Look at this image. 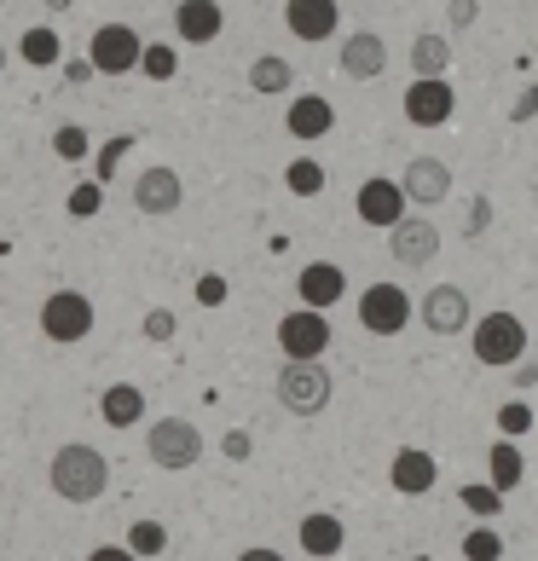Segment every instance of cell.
Listing matches in <instances>:
<instances>
[{
    "mask_svg": "<svg viewBox=\"0 0 538 561\" xmlns=\"http://www.w3.org/2000/svg\"><path fill=\"white\" fill-rule=\"evenodd\" d=\"M47 486L65 497V504H99L111 486V457L105 451H93V446H58L53 451V463H47Z\"/></svg>",
    "mask_w": 538,
    "mask_h": 561,
    "instance_id": "obj_1",
    "label": "cell"
},
{
    "mask_svg": "<svg viewBox=\"0 0 538 561\" xmlns=\"http://www.w3.org/2000/svg\"><path fill=\"white\" fill-rule=\"evenodd\" d=\"M273 393H278V405L289 411V417H319V411L330 405V393H336V382H330L324 359H284Z\"/></svg>",
    "mask_w": 538,
    "mask_h": 561,
    "instance_id": "obj_2",
    "label": "cell"
},
{
    "mask_svg": "<svg viewBox=\"0 0 538 561\" xmlns=\"http://www.w3.org/2000/svg\"><path fill=\"white\" fill-rule=\"evenodd\" d=\"M93 301L81 296V289H53L47 301H41V336L58 342V347H76V342H88L93 336Z\"/></svg>",
    "mask_w": 538,
    "mask_h": 561,
    "instance_id": "obj_3",
    "label": "cell"
},
{
    "mask_svg": "<svg viewBox=\"0 0 538 561\" xmlns=\"http://www.w3.org/2000/svg\"><path fill=\"white\" fill-rule=\"evenodd\" d=\"M145 457H151L157 469H169V474L192 469L197 457H203V434H197V423H185V417H157L151 428H145Z\"/></svg>",
    "mask_w": 538,
    "mask_h": 561,
    "instance_id": "obj_4",
    "label": "cell"
},
{
    "mask_svg": "<svg viewBox=\"0 0 538 561\" xmlns=\"http://www.w3.org/2000/svg\"><path fill=\"white\" fill-rule=\"evenodd\" d=\"M139 53H145V41H139L134 24H99V30L88 35V70H99V76H128V70H139Z\"/></svg>",
    "mask_w": 538,
    "mask_h": 561,
    "instance_id": "obj_5",
    "label": "cell"
},
{
    "mask_svg": "<svg viewBox=\"0 0 538 561\" xmlns=\"http://www.w3.org/2000/svg\"><path fill=\"white\" fill-rule=\"evenodd\" d=\"M522 353H527V324L515 313H487L481 324H474V359H481V365L510 370Z\"/></svg>",
    "mask_w": 538,
    "mask_h": 561,
    "instance_id": "obj_6",
    "label": "cell"
},
{
    "mask_svg": "<svg viewBox=\"0 0 538 561\" xmlns=\"http://www.w3.org/2000/svg\"><path fill=\"white\" fill-rule=\"evenodd\" d=\"M359 324L370 330V336H400V330L411 324V296L400 284H370L359 296Z\"/></svg>",
    "mask_w": 538,
    "mask_h": 561,
    "instance_id": "obj_7",
    "label": "cell"
},
{
    "mask_svg": "<svg viewBox=\"0 0 538 561\" xmlns=\"http://www.w3.org/2000/svg\"><path fill=\"white\" fill-rule=\"evenodd\" d=\"M451 111H458V93H451V81L446 76H417L405 88V122L411 128H446Z\"/></svg>",
    "mask_w": 538,
    "mask_h": 561,
    "instance_id": "obj_8",
    "label": "cell"
},
{
    "mask_svg": "<svg viewBox=\"0 0 538 561\" xmlns=\"http://www.w3.org/2000/svg\"><path fill=\"white\" fill-rule=\"evenodd\" d=\"M278 347H284V359H324V347H330V319L313 313V307H301V313H284V319H278Z\"/></svg>",
    "mask_w": 538,
    "mask_h": 561,
    "instance_id": "obj_9",
    "label": "cell"
},
{
    "mask_svg": "<svg viewBox=\"0 0 538 561\" xmlns=\"http://www.w3.org/2000/svg\"><path fill=\"white\" fill-rule=\"evenodd\" d=\"M388 255H394L400 266H434V255H440V226L434 220H394L388 226Z\"/></svg>",
    "mask_w": 538,
    "mask_h": 561,
    "instance_id": "obj_10",
    "label": "cell"
},
{
    "mask_svg": "<svg viewBox=\"0 0 538 561\" xmlns=\"http://www.w3.org/2000/svg\"><path fill=\"white\" fill-rule=\"evenodd\" d=\"M400 192H405V203H417V209H434V203L451 197V169L440 157H411L405 174H400Z\"/></svg>",
    "mask_w": 538,
    "mask_h": 561,
    "instance_id": "obj_11",
    "label": "cell"
},
{
    "mask_svg": "<svg viewBox=\"0 0 538 561\" xmlns=\"http://www.w3.org/2000/svg\"><path fill=\"white\" fill-rule=\"evenodd\" d=\"M180 203H185V185H180L174 169H162V162H157V169H145V174L134 180V209H139V215L169 220Z\"/></svg>",
    "mask_w": 538,
    "mask_h": 561,
    "instance_id": "obj_12",
    "label": "cell"
},
{
    "mask_svg": "<svg viewBox=\"0 0 538 561\" xmlns=\"http://www.w3.org/2000/svg\"><path fill=\"white\" fill-rule=\"evenodd\" d=\"M296 296H301V307H313V313H330V307L347 296V273L336 261H307L296 273Z\"/></svg>",
    "mask_w": 538,
    "mask_h": 561,
    "instance_id": "obj_13",
    "label": "cell"
},
{
    "mask_svg": "<svg viewBox=\"0 0 538 561\" xmlns=\"http://www.w3.org/2000/svg\"><path fill=\"white\" fill-rule=\"evenodd\" d=\"M417 319L434 330V336H458V330H469V296L458 284H434L423 307H417Z\"/></svg>",
    "mask_w": 538,
    "mask_h": 561,
    "instance_id": "obj_14",
    "label": "cell"
},
{
    "mask_svg": "<svg viewBox=\"0 0 538 561\" xmlns=\"http://www.w3.org/2000/svg\"><path fill=\"white\" fill-rule=\"evenodd\" d=\"M434 481H440V463L423 451V446H400L394 463H388V486H394L400 497H423L434 492Z\"/></svg>",
    "mask_w": 538,
    "mask_h": 561,
    "instance_id": "obj_15",
    "label": "cell"
},
{
    "mask_svg": "<svg viewBox=\"0 0 538 561\" xmlns=\"http://www.w3.org/2000/svg\"><path fill=\"white\" fill-rule=\"evenodd\" d=\"M284 24L296 41H330L342 24V7L336 0H284Z\"/></svg>",
    "mask_w": 538,
    "mask_h": 561,
    "instance_id": "obj_16",
    "label": "cell"
},
{
    "mask_svg": "<svg viewBox=\"0 0 538 561\" xmlns=\"http://www.w3.org/2000/svg\"><path fill=\"white\" fill-rule=\"evenodd\" d=\"M354 209H359V220L365 226H394V220H405V192H400V180H365L359 185V197H354Z\"/></svg>",
    "mask_w": 538,
    "mask_h": 561,
    "instance_id": "obj_17",
    "label": "cell"
},
{
    "mask_svg": "<svg viewBox=\"0 0 538 561\" xmlns=\"http://www.w3.org/2000/svg\"><path fill=\"white\" fill-rule=\"evenodd\" d=\"M220 30H226L220 0H180L174 7V35L185 47H209V41H220Z\"/></svg>",
    "mask_w": 538,
    "mask_h": 561,
    "instance_id": "obj_18",
    "label": "cell"
},
{
    "mask_svg": "<svg viewBox=\"0 0 538 561\" xmlns=\"http://www.w3.org/2000/svg\"><path fill=\"white\" fill-rule=\"evenodd\" d=\"M382 70H388V41L382 35L359 30V35L342 41V76L347 81H377Z\"/></svg>",
    "mask_w": 538,
    "mask_h": 561,
    "instance_id": "obj_19",
    "label": "cell"
},
{
    "mask_svg": "<svg viewBox=\"0 0 538 561\" xmlns=\"http://www.w3.org/2000/svg\"><path fill=\"white\" fill-rule=\"evenodd\" d=\"M296 545L313 556V561H330V556H342V545H347V527H342V515H330V510H313L301 522V533H296Z\"/></svg>",
    "mask_w": 538,
    "mask_h": 561,
    "instance_id": "obj_20",
    "label": "cell"
},
{
    "mask_svg": "<svg viewBox=\"0 0 538 561\" xmlns=\"http://www.w3.org/2000/svg\"><path fill=\"white\" fill-rule=\"evenodd\" d=\"M284 128L296 134V139H324L330 128H336V111H330L324 93H301V99H289Z\"/></svg>",
    "mask_w": 538,
    "mask_h": 561,
    "instance_id": "obj_21",
    "label": "cell"
},
{
    "mask_svg": "<svg viewBox=\"0 0 538 561\" xmlns=\"http://www.w3.org/2000/svg\"><path fill=\"white\" fill-rule=\"evenodd\" d=\"M99 417H105L111 428H134L145 417V393L134 382H111L105 393H99Z\"/></svg>",
    "mask_w": 538,
    "mask_h": 561,
    "instance_id": "obj_22",
    "label": "cell"
},
{
    "mask_svg": "<svg viewBox=\"0 0 538 561\" xmlns=\"http://www.w3.org/2000/svg\"><path fill=\"white\" fill-rule=\"evenodd\" d=\"M487 469H492V492H499V497H510L515 486H522V474H527V463H522V451H515V440H499V446H492L487 451Z\"/></svg>",
    "mask_w": 538,
    "mask_h": 561,
    "instance_id": "obj_23",
    "label": "cell"
},
{
    "mask_svg": "<svg viewBox=\"0 0 538 561\" xmlns=\"http://www.w3.org/2000/svg\"><path fill=\"white\" fill-rule=\"evenodd\" d=\"M18 58H24L30 70H53L58 58H65V41H58L47 24H35V30H24V35H18Z\"/></svg>",
    "mask_w": 538,
    "mask_h": 561,
    "instance_id": "obj_24",
    "label": "cell"
},
{
    "mask_svg": "<svg viewBox=\"0 0 538 561\" xmlns=\"http://www.w3.org/2000/svg\"><path fill=\"white\" fill-rule=\"evenodd\" d=\"M250 88H255V93H266V99L289 93V88H296V70H289V58H278V53H261L255 65H250Z\"/></svg>",
    "mask_w": 538,
    "mask_h": 561,
    "instance_id": "obj_25",
    "label": "cell"
},
{
    "mask_svg": "<svg viewBox=\"0 0 538 561\" xmlns=\"http://www.w3.org/2000/svg\"><path fill=\"white\" fill-rule=\"evenodd\" d=\"M446 65H451V41L446 35H417V41H411V70H417L423 81L428 76H446Z\"/></svg>",
    "mask_w": 538,
    "mask_h": 561,
    "instance_id": "obj_26",
    "label": "cell"
},
{
    "mask_svg": "<svg viewBox=\"0 0 538 561\" xmlns=\"http://www.w3.org/2000/svg\"><path fill=\"white\" fill-rule=\"evenodd\" d=\"M122 545H128V556H134V561H151V556L169 550V527H162V522H134Z\"/></svg>",
    "mask_w": 538,
    "mask_h": 561,
    "instance_id": "obj_27",
    "label": "cell"
},
{
    "mask_svg": "<svg viewBox=\"0 0 538 561\" xmlns=\"http://www.w3.org/2000/svg\"><path fill=\"white\" fill-rule=\"evenodd\" d=\"M284 185H289L296 197H319V192H324V169H319L313 157H296V162L284 169Z\"/></svg>",
    "mask_w": 538,
    "mask_h": 561,
    "instance_id": "obj_28",
    "label": "cell"
},
{
    "mask_svg": "<svg viewBox=\"0 0 538 561\" xmlns=\"http://www.w3.org/2000/svg\"><path fill=\"white\" fill-rule=\"evenodd\" d=\"M139 70L151 76V81H174V76H180V53L162 47V41H151V47L139 53Z\"/></svg>",
    "mask_w": 538,
    "mask_h": 561,
    "instance_id": "obj_29",
    "label": "cell"
},
{
    "mask_svg": "<svg viewBox=\"0 0 538 561\" xmlns=\"http://www.w3.org/2000/svg\"><path fill=\"white\" fill-rule=\"evenodd\" d=\"M458 497H463V510H469V515H481V522H492V515H499V510H504V497H499V492H492L487 481H474V486H463Z\"/></svg>",
    "mask_w": 538,
    "mask_h": 561,
    "instance_id": "obj_30",
    "label": "cell"
},
{
    "mask_svg": "<svg viewBox=\"0 0 538 561\" xmlns=\"http://www.w3.org/2000/svg\"><path fill=\"white\" fill-rule=\"evenodd\" d=\"M463 556H469V561H499V556H504V538L492 533V527H474V533L463 538Z\"/></svg>",
    "mask_w": 538,
    "mask_h": 561,
    "instance_id": "obj_31",
    "label": "cell"
},
{
    "mask_svg": "<svg viewBox=\"0 0 538 561\" xmlns=\"http://www.w3.org/2000/svg\"><path fill=\"white\" fill-rule=\"evenodd\" d=\"M53 151L65 157V162H81V157H88V134H81L76 122H65V128L53 134Z\"/></svg>",
    "mask_w": 538,
    "mask_h": 561,
    "instance_id": "obj_32",
    "label": "cell"
},
{
    "mask_svg": "<svg viewBox=\"0 0 538 561\" xmlns=\"http://www.w3.org/2000/svg\"><path fill=\"white\" fill-rule=\"evenodd\" d=\"M139 330H145V342H174V330H180V324H174L169 307H157V313H145Z\"/></svg>",
    "mask_w": 538,
    "mask_h": 561,
    "instance_id": "obj_33",
    "label": "cell"
},
{
    "mask_svg": "<svg viewBox=\"0 0 538 561\" xmlns=\"http://www.w3.org/2000/svg\"><path fill=\"white\" fill-rule=\"evenodd\" d=\"M99 203H105V192H99V185H76V192H70V215H76V220H93Z\"/></svg>",
    "mask_w": 538,
    "mask_h": 561,
    "instance_id": "obj_34",
    "label": "cell"
},
{
    "mask_svg": "<svg viewBox=\"0 0 538 561\" xmlns=\"http://www.w3.org/2000/svg\"><path fill=\"white\" fill-rule=\"evenodd\" d=\"M128 145H134V139H111L105 151H99V180H111V174H116V162H122V151H128Z\"/></svg>",
    "mask_w": 538,
    "mask_h": 561,
    "instance_id": "obj_35",
    "label": "cell"
},
{
    "mask_svg": "<svg viewBox=\"0 0 538 561\" xmlns=\"http://www.w3.org/2000/svg\"><path fill=\"white\" fill-rule=\"evenodd\" d=\"M499 428H504V434H527V428H533V411H522V405L499 411Z\"/></svg>",
    "mask_w": 538,
    "mask_h": 561,
    "instance_id": "obj_36",
    "label": "cell"
},
{
    "mask_svg": "<svg viewBox=\"0 0 538 561\" xmlns=\"http://www.w3.org/2000/svg\"><path fill=\"white\" fill-rule=\"evenodd\" d=\"M220 446H226V457H232V463H243V457L255 451V440H250V434H243V428H232V434H226Z\"/></svg>",
    "mask_w": 538,
    "mask_h": 561,
    "instance_id": "obj_37",
    "label": "cell"
},
{
    "mask_svg": "<svg viewBox=\"0 0 538 561\" xmlns=\"http://www.w3.org/2000/svg\"><path fill=\"white\" fill-rule=\"evenodd\" d=\"M474 12H481V7H474V0H451V7H446L451 30H469V24H474Z\"/></svg>",
    "mask_w": 538,
    "mask_h": 561,
    "instance_id": "obj_38",
    "label": "cell"
},
{
    "mask_svg": "<svg viewBox=\"0 0 538 561\" xmlns=\"http://www.w3.org/2000/svg\"><path fill=\"white\" fill-rule=\"evenodd\" d=\"M197 301H209V307L226 301V284H220V278H197Z\"/></svg>",
    "mask_w": 538,
    "mask_h": 561,
    "instance_id": "obj_39",
    "label": "cell"
},
{
    "mask_svg": "<svg viewBox=\"0 0 538 561\" xmlns=\"http://www.w3.org/2000/svg\"><path fill=\"white\" fill-rule=\"evenodd\" d=\"M487 215H492V209H487V197H474V209H469V238H481V232H487Z\"/></svg>",
    "mask_w": 538,
    "mask_h": 561,
    "instance_id": "obj_40",
    "label": "cell"
},
{
    "mask_svg": "<svg viewBox=\"0 0 538 561\" xmlns=\"http://www.w3.org/2000/svg\"><path fill=\"white\" fill-rule=\"evenodd\" d=\"M88 561H134V556H128V545H99Z\"/></svg>",
    "mask_w": 538,
    "mask_h": 561,
    "instance_id": "obj_41",
    "label": "cell"
},
{
    "mask_svg": "<svg viewBox=\"0 0 538 561\" xmlns=\"http://www.w3.org/2000/svg\"><path fill=\"white\" fill-rule=\"evenodd\" d=\"M238 561H284V556H278V550H266V545H250Z\"/></svg>",
    "mask_w": 538,
    "mask_h": 561,
    "instance_id": "obj_42",
    "label": "cell"
},
{
    "mask_svg": "<svg viewBox=\"0 0 538 561\" xmlns=\"http://www.w3.org/2000/svg\"><path fill=\"white\" fill-rule=\"evenodd\" d=\"M41 7H47V12H70L76 0H41Z\"/></svg>",
    "mask_w": 538,
    "mask_h": 561,
    "instance_id": "obj_43",
    "label": "cell"
},
{
    "mask_svg": "<svg viewBox=\"0 0 538 561\" xmlns=\"http://www.w3.org/2000/svg\"><path fill=\"white\" fill-rule=\"evenodd\" d=\"M0 70H7V47H0Z\"/></svg>",
    "mask_w": 538,
    "mask_h": 561,
    "instance_id": "obj_44",
    "label": "cell"
},
{
    "mask_svg": "<svg viewBox=\"0 0 538 561\" xmlns=\"http://www.w3.org/2000/svg\"><path fill=\"white\" fill-rule=\"evenodd\" d=\"M0 7H7V0H0Z\"/></svg>",
    "mask_w": 538,
    "mask_h": 561,
    "instance_id": "obj_45",
    "label": "cell"
}]
</instances>
